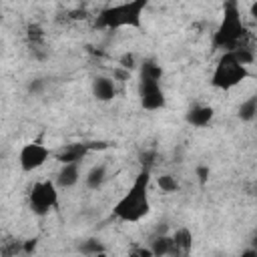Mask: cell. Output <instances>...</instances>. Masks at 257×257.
Listing matches in <instances>:
<instances>
[{
	"label": "cell",
	"mask_w": 257,
	"mask_h": 257,
	"mask_svg": "<svg viewBox=\"0 0 257 257\" xmlns=\"http://www.w3.org/2000/svg\"><path fill=\"white\" fill-rule=\"evenodd\" d=\"M151 173L153 169L141 167L137 173L133 185L126 189V193L114 203L112 217L124 223H137L151 211V199H149V185H151Z\"/></svg>",
	"instance_id": "obj_1"
},
{
	"label": "cell",
	"mask_w": 257,
	"mask_h": 257,
	"mask_svg": "<svg viewBox=\"0 0 257 257\" xmlns=\"http://www.w3.org/2000/svg\"><path fill=\"white\" fill-rule=\"evenodd\" d=\"M149 6L147 0H131L122 4L106 6L98 12L94 20V28L98 30H118V28H143V12Z\"/></svg>",
	"instance_id": "obj_2"
},
{
	"label": "cell",
	"mask_w": 257,
	"mask_h": 257,
	"mask_svg": "<svg viewBox=\"0 0 257 257\" xmlns=\"http://www.w3.org/2000/svg\"><path fill=\"white\" fill-rule=\"evenodd\" d=\"M245 24L241 20V12H239V4L237 2H225L223 6V18L213 34V46L223 50V52H231L243 44V36H245Z\"/></svg>",
	"instance_id": "obj_3"
},
{
	"label": "cell",
	"mask_w": 257,
	"mask_h": 257,
	"mask_svg": "<svg viewBox=\"0 0 257 257\" xmlns=\"http://www.w3.org/2000/svg\"><path fill=\"white\" fill-rule=\"evenodd\" d=\"M247 76H249L247 66H243L233 52H223L211 74V84L219 90H231L237 84H241Z\"/></svg>",
	"instance_id": "obj_4"
},
{
	"label": "cell",
	"mask_w": 257,
	"mask_h": 257,
	"mask_svg": "<svg viewBox=\"0 0 257 257\" xmlns=\"http://www.w3.org/2000/svg\"><path fill=\"white\" fill-rule=\"evenodd\" d=\"M28 205L30 211L38 217L48 215L52 209L58 207V191H56V183L52 181H38L32 185L30 193H28Z\"/></svg>",
	"instance_id": "obj_5"
},
{
	"label": "cell",
	"mask_w": 257,
	"mask_h": 257,
	"mask_svg": "<svg viewBox=\"0 0 257 257\" xmlns=\"http://www.w3.org/2000/svg\"><path fill=\"white\" fill-rule=\"evenodd\" d=\"M139 100L145 110H161L167 106V96L161 88V80L139 78Z\"/></svg>",
	"instance_id": "obj_6"
},
{
	"label": "cell",
	"mask_w": 257,
	"mask_h": 257,
	"mask_svg": "<svg viewBox=\"0 0 257 257\" xmlns=\"http://www.w3.org/2000/svg\"><path fill=\"white\" fill-rule=\"evenodd\" d=\"M50 157V151L42 145V143H26L20 153H18V163H20V169L24 173H32L36 169H40Z\"/></svg>",
	"instance_id": "obj_7"
},
{
	"label": "cell",
	"mask_w": 257,
	"mask_h": 257,
	"mask_svg": "<svg viewBox=\"0 0 257 257\" xmlns=\"http://www.w3.org/2000/svg\"><path fill=\"white\" fill-rule=\"evenodd\" d=\"M213 116H215V110H213V106H209V104H193V106L185 112L187 124L197 126V128L209 126L211 120H213Z\"/></svg>",
	"instance_id": "obj_8"
},
{
	"label": "cell",
	"mask_w": 257,
	"mask_h": 257,
	"mask_svg": "<svg viewBox=\"0 0 257 257\" xmlns=\"http://www.w3.org/2000/svg\"><path fill=\"white\" fill-rule=\"evenodd\" d=\"M90 153L88 149V143H74V145H68L64 147L58 155H56V161L60 165H72V163H82V159Z\"/></svg>",
	"instance_id": "obj_9"
},
{
	"label": "cell",
	"mask_w": 257,
	"mask_h": 257,
	"mask_svg": "<svg viewBox=\"0 0 257 257\" xmlns=\"http://www.w3.org/2000/svg\"><path fill=\"white\" fill-rule=\"evenodd\" d=\"M92 94L96 100L100 102H108L116 96V86H114V80L108 78V76H96L92 80Z\"/></svg>",
	"instance_id": "obj_10"
},
{
	"label": "cell",
	"mask_w": 257,
	"mask_h": 257,
	"mask_svg": "<svg viewBox=\"0 0 257 257\" xmlns=\"http://www.w3.org/2000/svg\"><path fill=\"white\" fill-rule=\"evenodd\" d=\"M80 179V163H72V165H62L60 171L56 173V187L60 189H70L78 183Z\"/></svg>",
	"instance_id": "obj_11"
},
{
	"label": "cell",
	"mask_w": 257,
	"mask_h": 257,
	"mask_svg": "<svg viewBox=\"0 0 257 257\" xmlns=\"http://www.w3.org/2000/svg\"><path fill=\"white\" fill-rule=\"evenodd\" d=\"M106 183V167L104 165H94L88 169L86 177H84V185L90 191H98L102 185Z\"/></svg>",
	"instance_id": "obj_12"
},
{
	"label": "cell",
	"mask_w": 257,
	"mask_h": 257,
	"mask_svg": "<svg viewBox=\"0 0 257 257\" xmlns=\"http://www.w3.org/2000/svg\"><path fill=\"white\" fill-rule=\"evenodd\" d=\"M237 116H239V120H243V122H251V120L257 118V92L251 94L249 98H245V100L239 104Z\"/></svg>",
	"instance_id": "obj_13"
},
{
	"label": "cell",
	"mask_w": 257,
	"mask_h": 257,
	"mask_svg": "<svg viewBox=\"0 0 257 257\" xmlns=\"http://www.w3.org/2000/svg\"><path fill=\"white\" fill-rule=\"evenodd\" d=\"M173 243H175V247H177L179 251H183V253L189 255V251L193 249V233H191V229L179 227V229L173 233Z\"/></svg>",
	"instance_id": "obj_14"
},
{
	"label": "cell",
	"mask_w": 257,
	"mask_h": 257,
	"mask_svg": "<svg viewBox=\"0 0 257 257\" xmlns=\"http://www.w3.org/2000/svg\"><path fill=\"white\" fill-rule=\"evenodd\" d=\"M78 251L84 255V257H96L100 253H104V243L96 237H88V239H82L78 243Z\"/></svg>",
	"instance_id": "obj_15"
},
{
	"label": "cell",
	"mask_w": 257,
	"mask_h": 257,
	"mask_svg": "<svg viewBox=\"0 0 257 257\" xmlns=\"http://www.w3.org/2000/svg\"><path fill=\"white\" fill-rule=\"evenodd\" d=\"M163 68L155 58H145L141 62V78H151V80H161Z\"/></svg>",
	"instance_id": "obj_16"
},
{
	"label": "cell",
	"mask_w": 257,
	"mask_h": 257,
	"mask_svg": "<svg viewBox=\"0 0 257 257\" xmlns=\"http://www.w3.org/2000/svg\"><path fill=\"white\" fill-rule=\"evenodd\" d=\"M157 185H159V189L163 193H175V191H179V183H177V179L173 175H161L157 179Z\"/></svg>",
	"instance_id": "obj_17"
},
{
	"label": "cell",
	"mask_w": 257,
	"mask_h": 257,
	"mask_svg": "<svg viewBox=\"0 0 257 257\" xmlns=\"http://www.w3.org/2000/svg\"><path fill=\"white\" fill-rule=\"evenodd\" d=\"M231 52L235 54V58H237L243 66L251 64V62L255 60V52H253L249 46H239V48H235V50H231Z\"/></svg>",
	"instance_id": "obj_18"
},
{
	"label": "cell",
	"mask_w": 257,
	"mask_h": 257,
	"mask_svg": "<svg viewBox=\"0 0 257 257\" xmlns=\"http://www.w3.org/2000/svg\"><path fill=\"white\" fill-rule=\"evenodd\" d=\"M157 157H159V153H157L155 149H149V151L141 153V157H139V161H141V167L153 169V167H155V163H157Z\"/></svg>",
	"instance_id": "obj_19"
},
{
	"label": "cell",
	"mask_w": 257,
	"mask_h": 257,
	"mask_svg": "<svg viewBox=\"0 0 257 257\" xmlns=\"http://www.w3.org/2000/svg\"><path fill=\"white\" fill-rule=\"evenodd\" d=\"M44 88H46V80L44 78H32L28 82V92L30 94H42Z\"/></svg>",
	"instance_id": "obj_20"
},
{
	"label": "cell",
	"mask_w": 257,
	"mask_h": 257,
	"mask_svg": "<svg viewBox=\"0 0 257 257\" xmlns=\"http://www.w3.org/2000/svg\"><path fill=\"white\" fill-rule=\"evenodd\" d=\"M36 247H38V239H36V237L22 241V253H24V255H32V253L36 251Z\"/></svg>",
	"instance_id": "obj_21"
},
{
	"label": "cell",
	"mask_w": 257,
	"mask_h": 257,
	"mask_svg": "<svg viewBox=\"0 0 257 257\" xmlns=\"http://www.w3.org/2000/svg\"><path fill=\"white\" fill-rule=\"evenodd\" d=\"M118 62H120V66H122L124 70H128V72L137 66V64H135V54H131V52H128V54H122Z\"/></svg>",
	"instance_id": "obj_22"
},
{
	"label": "cell",
	"mask_w": 257,
	"mask_h": 257,
	"mask_svg": "<svg viewBox=\"0 0 257 257\" xmlns=\"http://www.w3.org/2000/svg\"><path fill=\"white\" fill-rule=\"evenodd\" d=\"M195 171H197L199 183H201V185H205V183L209 181V167H205V165H199V167H197Z\"/></svg>",
	"instance_id": "obj_23"
},
{
	"label": "cell",
	"mask_w": 257,
	"mask_h": 257,
	"mask_svg": "<svg viewBox=\"0 0 257 257\" xmlns=\"http://www.w3.org/2000/svg\"><path fill=\"white\" fill-rule=\"evenodd\" d=\"M88 149L90 151H102V149H108V143L106 141H92V143H88Z\"/></svg>",
	"instance_id": "obj_24"
},
{
	"label": "cell",
	"mask_w": 257,
	"mask_h": 257,
	"mask_svg": "<svg viewBox=\"0 0 257 257\" xmlns=\"http://www.w3.org/2000/svg\"><path fill=\"white\" fill-rule=\"evenodd\" d=\"M241 257H257V251H255V249H251V247H249V249H245V251H243V253H241Z\"/></svg>",
	"instance_id": "obj_25"
},
{
	"label": "cell",
	"mask_w": 257,
	"mask_h": 257,
	"mask_svg": "<svg viewBox=\"0 0 257 257\" xmlns=\"http://www.w3.org/2000/svg\"><path fill=\"white\" fill-rule=\"evenodd\" d=\"M249 10H251V16H253V20L257 22V2H253V4L249 6Z\"/></svg>",
	"instance_id": "obj_26"
},
{
	"label": "cell",
	"mask_w": 257,
	"mask_h": 257,
	"mask_svg": "<svg viewBox=\"0 0 257 257\" xmlns=\"http://www.w3.org/2000/svg\"><path fill=\"white\" fill-rule=\"evenodd\" d=\"M251 249H255V251H257V235L251 239Z\"/></svg>",
	"instance_id": "obj_27"
},
{
	"label": "cell",
	"mask_w": 257,
	"mask_h": 257,
	"mask_svg": "<svg viewBox=\"0 0 257 257\" xmlns=\"http://www.w3.org/2000/svg\"><path fill=\"white\" fill-rule=\"evenodd\" d=\"M128 257H141V255H139V251H137V249H133V251L128 253Z\"/></svg>",
	"instance_id": "obj_28"
},
{
	"label": "cell",
	"mask_w": 257,
	"mask_h": 257,
	"mask_svg": "<svg viewBox=\"0 0 257 257\" xmlns=\"http://www.w3.org/2000/svg\"><path fill=\"white\" fill-rule=\"evenodd\" d=\"M96 257H106V253H100V255H96Z\"/></svg>",
	"instance_id": "obj_29"
},
{
	"label": "cell",
	"mask_w": 257,
	"mask_h": 257,
	"mask_svg": "<svg viewBox=\"0 0 257 257\" xmlns=\"http://www.w3.org/2000/svg\"><path fill=\"white\" fill-rule=\"evenodd\" d=\"M215 257H225V255H215Z\"/></svg>",
	"instance_id": "obj_30"
},
{
	"label": "cell",
	"mask_w": 257,
	"mask_h": 257,
	"mask_svg": "<svg viewBox=\"0 0 257 257\" xmlns=\"http://www.w3.org/2000/svg\"><path fill=\"white\" fill-rule=\"evenodd\" d=\"M255 191H257V189H255ZM255 195H257V193H255Z\"/></svg>",
	"instance_id": "obj_31"
}]
</instances>
